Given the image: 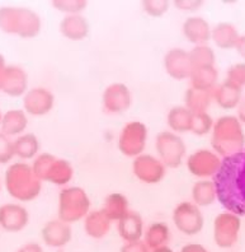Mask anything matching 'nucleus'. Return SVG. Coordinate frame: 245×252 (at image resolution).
I'll return each mask as SVG.
<instances>
[{
  "label": "nucleus",
  "instance_id": "obj_38",
  "mask_svg": "<svg viewBox=\"0 0 245 252\" xmlns=\"http://www.w3.org/2000/svg\"><path fill=\"white\" fill-rule=\"evenodd\" d=\"M141 6L147 16L162 17L168 12L169 1L166 0H145L142 1Z\"/></svg>",
  "mask_w": 245,
  "mask_h": 252
},
{
  "label": "nucleus",
  "instance_id": "obj_24",
  "mask_svg": "<svg viewBox=\"0 0 245 252\" xmlns=\"http://www.w3.org/2000/svg\"><path fill=\"white\" fill-rule=\"evenodd\" d=\"M240 33L238 28L230 22H218L212 27L211 40L218 47L222 50L235 49Z\"/></svg>",
  "mask_w": 245,
  "mask_h": 252
},
{
  "label": "nucleus",
  "instance_id": "obj_2",
  "mask_svg": "<svg viewBox=\"0 0 245 252\" xmlns=\"http://www.w3.org/2000/svg\"><path fill=\"white\" fill-rule=\"evenodd\" d=\"M42 184L31 164L27 162H14L6 167L4 173V186L6 192L17 201L29 203L37 199L42 191Z\"/></svg>",
  "mask_w": 245,
  "mask_h": 252
},
{
  "label": "nucleus",
  "instance_id": "obj_42",
  "mask_svg": "<svg viewBox=\"0 0 245 252\" xmlns=\"http://www.w3.org/2000/svg\"><path fill=\"white\" fill-rule=\"evenodd\" d=\"M17 252H45L43 247L41 246L40 243L37 242H27L25 245H22Z\"/></svg>",
  "mask_w": 245,
  "mask_h": 252
},
{
  "label": "nucleus",
  "instance_id": "obj_1",
  "mask_svg": "<svg viewBox=\"0 0 245 252\" xmlns=\"http://www.w3.org/2000/svg\"><path fill=\"white\" fill-rule=\"evenodd\" d=\"M218 200L226 212L245 216V148L222 158L218 175L212 179Z\"/></svg>",
  "mask_w": 245,
  "mask_h": 252
},
{
  "label": "nucleus",
  "instance_id": "obj_15",
  "mask_svg": "<svg viewBox=\"0 0 245 252\" xmlns=\"http://www.w3.org/2000/svg\"><path fill=\"white\" fill-rule=\"evenodd\" d=\"M29 223V212L18 203L0 205V228L8 233H18L26 229Z\"/></svg>",
  "mask_w": 245,
  "mask_h": 252
},
{
  "label": "nucleus",
  "instance_id": "obj_27",
  "mask_svg": "<svg viewBox=\"0 0 245 252\" xmlns=\"http://www.w3.org/2000/svg\"><path fill=\"white\" fill-rule=\"evenodd\" d=\"M14 144V154L16 157L23 160L34 159L40 154V139L33 132H25L18 138L13 139Z\"/></svg>",
  "mask_w": 245,
  "mask_h": 252
},
{
  "label": "nucleus",
  "instance_id": "obj_17",
  "mask_svg": "<svg viewBox=\"0 0 245 252\" xmlns=\"http://www.w3.org/2000/svg\"><path fill=\"white\" fill-rule=\"evenodd\" d=\"M28 86H29V78L25 68L14 64L6 66L1 82V92L4 94L13 98L23 97L29 90Z\"/></svg>",
  "mask_w": 245,
  "mask_h": 252
},
{
  "label": "nucleus",
  "instance_id": "obj_21",
  "mask_svg": "<svg viewBox=\"0 0 245 252\" xmlns=\"http://www.w3.org/2000/svg\"><path fill=\"white\" fill-rule=\"evenodd\" d=\"M58 31L65 38L70 41H82L86 38L90 31V26L83 14H71V16H64L60 21Z\"/></svg>",
  "mask_w": 245,
  "mask_h": 252
},
{
  "label": "nucleus",
  "instance_id": "obj_40",
  "mask_svg": "<svg viewBox=\"0 0 245 252\" xmlns=\"http://www.w3.org/2000/svg\"><path fill=\"white\" fill-rule=\"evenodd\" d=\"M120 252H151V250L146 246L142 240L135 242H125L120 249Z\"/></svg>",
  "mask_w": 245,
  "mask_h": 252
},
{
  "label": "nucleus",
  "instance_id": "obj_19",
  "mask_svg": "<svg viewBox=\"0 0 245 252\" xmlns=\"http://www.w3.org/2000/svg\"><path fill=\"white\" fill-rule=\"evenodd\" d=\"M116 224L117 233L125 242H135V241L142 240L145 228L144 219L140 216V213L130 210Z\"/></svg>",
  "mask_w": 245,
  "mask_h": 252
},
{
  "label": "nucleus",
  "instance_id": "obj_32",
  "mask_svg": "<svg viewBox=\"0 0 245 252\" xmlns=\"http://www.w3.org/2000/svg\"><path fill=\"white\" fill-rule=\"evenodd\" d=\"M214 102L212 99V92H205L194 88H188L184 94V106L192 112V114H199V112H207Z\"/></svg>",
  "mask_w": 245,
  "mask_h": 252
},
{
  "label": "nucleus",
  "instance_id": "obj_8",
  "mask_svg": "<svg viewBox=\"0 0 245 252\" xmlns=\"http://www.w3.org/2000/svg\"><path fill=\"white\" fill-rule=\"evenodd\" d=\"M222 158L212 149L201 148L188 154L186 167L188 172L198 180H212L220 171Z\"/></svg>",
  "mask_w": 245,
  "mask_h": 252
},
{
  "label": "nucleus",
  "instance_id": "obj_25",
  "mask_svg": "<svg viewBox=\"0 0 245 252\" xmlns=\"http://www.w3.org/2000/svg\"><path fill=\"white\" fill-rule=\"evenodd\" d=\"M193 114L184 105L174 106L166 114V124L170 131L175 134L191 132L192 129Z\"/></svg>",
  "mask_w": 245,
  "mask_h": 252
},
{
  "label": "nucleus",
  "instance_id": "obj_23",
  "mask_svg": "<svg viewBox=\"0 0 245 252\" xmlns=\"http://www.w3.org/2000/svg\"><path fill=\"white\" fill-rule=\"evenodd\" d=\"M212 99L222 110H235L243 99V90L235 84L224 80L212 91Z\"/></svg>",
  "mask_w": 245,
  "mask_h": 252
},
{
  "label": "nucleus",
  "instance_id": "obj_10",
  "mask_svg": "<svg viewBox=\"0 0 245 252\" xmlns=\"http://www.w3.org/2000/svg\"><path fill=\"white\" fill-rule=\"evenodd\" d=\"M174 227L186 236H196L203 229L205 217L201 208L192 201H182L177 204L172 214Z\"/></svg>",
  "mask_w": 245,
  "mask_h": 252
},
{
  "label": "nucleus",
  "instance_id": "obj_47",
  "mask_svg": "<svg viewBox=\"0 0 245 252\" xmlns=\"http://www.w3.org/2000/svg\"><path fill=\"white\" fill-rule=\"evenodd\" d=\"M151 252H174V251H173L169 246H163V247H159V249L151 250Z\"/></svg>",
  "mask_w": 245,
  "mask_h": 252
},
{
  "label": "nucleus",
  "instance_id": "obj_36",
  "mask_svg": "<svg viewBox=\"0 0 245 252\" xmlns=\"http://www.w3.org/2000/svg\"><path fill=\"white\" fill-rule=\"evenodd\" d=\"M53 6L58 12L64 13L65 16H71V14H83L88 3L85 0H54Z\"/></svg>",
  "mask_w": 245,
  "mask_h": 252
},
{
  "label": "nucleus",
  "instance_id": "obj_12",
  "mask_svg": "<svg viewBox=\"0 0 245 252\" xmlns=\"http://www.w3.org/2000/svg\"><path fill=\"white\" fill-rule=\"evenodd\" d=\"M22 105L28 116H46L55 107V94L46 87H33L22 97Z\"/></svg>",
  "mask_w": 245,
  "mask_h": 252
},
{
  "label": "nucleus",
  "instance_id": "obj_34",
  "mask_svg": "<svg viewBox=\"0 0 245 252\" xmlns=\"http://www.w3.org/2000/svg\"><path fill=\"white\" fill-rule=\"evenodd\" d=\"M56 156L51 153H47V152H43L40 153L32 160V169H33L34 175L38 177L42 182H46L47 175H49V171L53 166V163L55 162Z\"/></svg>",
  "mask_w": 245,
  "mask_h": 252
},
{
  "label": "nucleus",
  "instance_id": "obj_14",
  "mask_svg": "<svg viewBox=\"0 0 245 252\" xmlns=\"http://www.w3.org/2000/svg\"><path fill=\"white\" fill-rule=\"evenodd\" d=\"M163 65L169 77L175 80L190 79L193 71L190 54L182 47H173L168 50L163 59Z\"/></svg>",
  "mask_w": 245,
  "mask_h": 252
},
{
  "label": "nucleus",
  "instance_id": "obj_9",
  "mask_svg": "<svg viewBox=\"0 0 245 252\" xmlns=\"http://www.w3.org/2000/svg\"><path fill=\"white\" fill-rule=\"evenodd\" d=\"M242 231V217L225 210L214 219V242L222 250L234 247Z\"/></svg>",
  "mask_w": 245,
  "mask_h": 252
},
{
  "label": "nucleus",
  "instance_id": "obj_28",
  "mask_svg": "<svg viewBox=\"0 0 245 252\" xmlns=\"http://www.w3.org/2000/svg\"><path fill=\"white\" fill-rule=\"evenodd\" d=\"M142 241L150 250L168 246L170 241V228L164 221H154L145 228Z\"/></svg>",
  "mask_w": 245,
  "mask_h": 252
},
{
  "label": "nucleus",
  "instance_id": "obj_37",
  "mask_svg": "<svg viewBox=\"0 0 245 252\" xmlns=\"http://www.w3.org/2000/svg\"><path fill=\"white\" fill-rule=\"evenodd\" d=\"M225 80L235 84L243 90L245 87V62L230 65L226 71V79Z\"/></svg>",
  "mask_w": 245,
  "mask_h": 252
},
{
  "label": "nucleus",
  "instance_id": "obj_16",
  "mask_svg": "<svg viewBox=\"0 0 245 252\" xmlns=\"http://www.w3.org/2000/svg\"><path fill=\"white\" fill-rule=\"evenodd\" d=\"M41 237L50 249H64L73 240V227L61 219H51L41 229Z\"/></svg>",
  "mask_w": 245,
  "mask_h": 252
},
{
  "label": "nucleus",
  "instance_id": "obj_3",
  "mask_svg": "<svg viewBox=\"0 0 245 252\" xmlns=\"http://www.w3.org/2000/svg\"><path fill=\"white\" fill-rule=\"evenodd\" d=\"M42 30V18L28 6H0V31L22 38H34Z\"/></svg>",
  "mask_w": 245,
  "mask_h": 252
},
{
  "label": "nucleus",
  "instance_id": "obj_45",
  "mask_svg": "<svg viewBox=\"0 0 245 252\" xmlns=\"http://www.w3.org/2000/svg\"><path fill=\"white\" fill-rule=\"evenodd\" d=\"M235 50L236 53L239 54L245 60V34H240L239 40H238V42L235 45Z\"/></svg>",
  "mask_w": 245,
  "mask_h": 252
},
{
  "label": "nucleus",
  "instance_id": "obj_29",
  "mask_svg": "<svg viewBox=\"0 0 245 252\" xmlns=\"http://www.w3.org/2000/svg\"><path fill=\"white\" fill-rule=\"evenodd\" d=\"M192 203L198 208H209L218 200V192L212 180H198L191 190Z\"/></svg>",
  "mask_w": 245,
  "mask_h": 252
},
{
  "label": "nucleus",
  "instance_id": "obj_43",
  "mask_svg": "<svg viewBox=\"0 0 245 252\" xmlns=\"http://www.w3.org/2000/svg\"><path fill=\"white\" fill-rule=\"evenodd\" d=\"M179 252H210L209 250L206 249L203 245L201 243H187V245H184Z\"/></svg>",
  "mask_w": 245,
  "mask_h": 252
},
{
  "label": "nucleus",
  "instance_id": "obj_7",
  "mask_svg": "<svg viewBox=\"0 0 245 252\" xmlns=\"http://www.w3.org/2000/svg\"><path fill=\"white\" fill-rule=\"evenodd\" d=\"M147 138H149V130L142 121H129L120 130L117 138V147L121 154L134 159L140 154L145 153Z\"/></svg>",
  "mask_w": 245,
  "mask_h": 252
},
{
  "label": "nucleus",
  "instance_id": "obj_35",
  "mask_svg": "<svg viewBox=\"0 0 245 252\" xmlns=\"http://www.w3.org/2000/svg\"><path fill=\"white\" fill-rule=\"evenodd\" d=\"M214 124V119H212V116L209 112L193 114L192 129H191V132L197 136H205L207 135V134H211Z\"/></svg>",
  "mask_w": 245,
  "mask_h": 252
},
{
  "label": "nucleus",
  "instance_id": "obj_13",
  "mask_svg": "<svg viewBox=\"0 0 245 252\" xmlns=\"http://www.w3.org/2000/svg\"><path fill=\"white\" fill-rule=\"evenodd\" d=\"M132 105V92L121 82L108 84L102 93V107L109 115L126 112Z\"/></svg>",
  "mask_w": 245,
  "mask_h": 252
},
{
  "label": "nucleus",
  "instance_id": "obj_6",
  "mask_svg": "<svg viewBox=\"0 0 245 252\" xmlns=\"http://www.w3.org/2000/svg\"><path fill=\"white\" fill-rule=\"evenodd\" d=\"M157 157L165 164L166 168H178L187 158V145L179 134L165 130L160 131L155 138Z\"/></svg>",
  "mask_w": 245,
  "mask_h": 252
},
{
  "label": "nucleus",
  "instance_id": "obj_41",
  "mask_svg": "<svg viewBox=\"0 0 245 252\" xmlns=\"http://www.w3.org/2000/svg\"><path fill=\"white\" fill-rule=\"evenodd\" d=\"M174 5L182 12H194L201 8L202 1L201 0H177L174 1Z\"/></svg>",
  "mask_w": 245,
  "mask_h": 252
},
{
  "label": "nucleus",
  "instance_id": "obj_4",
  "mask_svg": "<svg viewBox=\"0 0 245 252\" xmlns=\"http://www.w3.org/2000/svg\"><path fill=\"white\" fill-rule=\"evenodd\" d=\"M211 147L221 158L233 156L244 149V126L235 115H224L215 120L211 131Z\"/></svg>",
  "mask_w": 245,
  "mask_h": 252
},
{
  "label": "nucleus",
  "instance_id": "obj_5",
  "mask_svg": "<svg viewBox=\"0 0 245 252\" xmlns=\"http://www.w3.org/2000/svg\"><path fill=\"white\" fill-rule=\"evenodd\" d=\"M92 201L88 192L80 186L62 188L57 197V218L69 224L83 220L90 212Z\"/></svg>",
  "mask_w": 245,
  "mask_h": 252
},
{
  "label": "nucleus",
  "instance_id": "obj_46",
  "mask_svg": "<svg viewBox=\"0 0 245 252\" xmlns=\"http://www.w3.org/2000/svg\"><path fill=\"white\" fill-rule=\"evenodd\" d=\"M6 66H8V65H6L5 58L0 54V92H1V82H3V77L4 73H5Z\"/></svg>",
  "mask_w": 245,
  "mask_h": 252
},
{
  "label": "nucleus",
  "instance_id": "obj_11",
  "mask_svg": "<svg viewBox=\"0 0 245 252\" xmlns=\"http://www.w3.org/2000/svg\"><path fill=\"white\" fill-rule=\"evenodd\" d=\"M132 173L145 185H157L165 179V164L154 154L142 153L132 159Z\"/></svg>",
  "mask_w": 245,
  "mask_h": 252
},
{
  "label": "nucleus",
  "instance_id": "obj_33",
  "mask_svg": "<svg viewBox=\"0 0 245 252\" xmlns=\"http://www.w3.org/2000/svg\"><path fill=\"white\" fill-rule=\"evenodd\" d=\"M193 69L206 68V66H215L216 55L209 43L206 45H196L188 51Z\"/></svg>",
  "mask_w": 245,
  "mask_h": 252
},
{
  "label": "nucleus",
  "instance_id": "obj_44",
  "mask_svg": "<svg viewBox=\"0 0 245 252\" xmlns=\"http://www.w3.org/2000/svg\"><path fill=\"white\" fill-rule=\"evenodd\" d=\"M236 117H238V120L242 123V125L244 126L245 125V97H243L239 106L236 107Z\"/></svg>",
  "mask_w": 245,
  "mask_h": 252
},
{
  "label": "nucleus",
  "instance_id": "obj_39",
  "mask_svg": "<svg viewBox=\"0 0 245 252\" xmlns=\"http://www.w3.org/2000/svg\"><path fill=\"white\" fill-rule=\"evenodd\" d=\"M14 157L16 154H14L13 139L0 132V164H9Z\"/></svg>",
  "mask_w": 245,
  "mask_h": 252
},
{
  "label": "nucleus",
  "instance_id": "obj_49",
  "mask_svg": "<svg viewBox=\"0 0 245 252\" xmlns=\"http://www.w3.org/2000/svg\"><path fill=\"white\" fill-rule=\"evenodd\" d=\"M0 194H1V180H0Z\"/></svg>",
  "mask_w": 245,
  "mask_h": 252
},
{
  "label": "nucleus",
  "instance_id": "obj_20",
  "mask_svg": "<svg viewBox=\"0 0 245 252\" xmlns=\"http://www.w3.org/2000/svg\"><path fill=\"white\" fill-rule=\"evenodd\" d=\"M113 221L102 209L90 210L83 219L84 232L93 240H103L110 232Z\"/></svg>",
  "mask_w": 245,
  "mask_h": 252
},
{
  "label": "nucleus",
  "instance_id": "obj_18",
  "mask_svg": "<svg viewBox=\"0 0 245 252\" xmlns=\"http://www.w3.org/2000/svg\"><path fill=\"white\" fill-rule=\"evenodd\" d=\"M212 27L209 21L201 16H191L182 25V33L188 42L196 45H206L211 40Z\"/></svg>",
  "mask_w": 245,
  "mask_h": 252
},
{
  "label": "nucleus",
  "instance_id": "obj_48",
  "mask_svg": "<svg viewBox=\"0 0 245 252\" xmlns=\"http://www.w3.org/2000/svg\"><path fill=\"white\" fill-rule=\"evenodd\" d=\"M3 114L4 112H1V110H0V124H1V119H3Z\"/></svg>",
  "mask_w": 245,
  "mask_h": 252
},
{
  "label": "nucleus",
  "instance_id": "obj_26",
  "mask_svg": "<svg viewBox=\"0 0 245 252\" xmlns=\"http://www.w3.org/2000/svg\"><path fill=\"white\" fill-rule=\"evenodd\" d=\"M190 87L198 91L212 92L218 84V71L216 66L193 69L190 77Z\"/></svg>",
  "mask_w": 245,
  "mask_h": 252
},
{
  "label": "nucleus",
  "instance_id": "obj_30",
  "mask_svg": "<svg viewBox=\"0 0 245 252\" xmlns=\"http://www.w3.org/2000/svg\"><path fill=\"white\" fill-rule=\"evenodd\" d=\"M74 179V167L70 160L56 157L50 168L46 182L56 185L58 188H66Z\"/></svg>",
  "mask_w": 245,
  "mask_h": 252
},
{
  "label": "nucleus",
  "instance_id": "obj_31",
  "mask_svg": "<svg viewBox=\"0 0 245 252\" xmlns=\"http://www.w3.org/2000/svg\"><path fill=\"white\" fill-rule=\"evenodd\" d=\"M102 210L109 217L110 220L117 223L130 212L129 199L121 192H110L103 200Z\"/></svg>",
  "mask_w": 245,
  "mask_h": 252
},
{
  "label": "nucleus",
  "instance_id": "obj_22",
  "mask_svg": "<svg viewBox=\"0 0 245 252\" xmlns=\"http://www.w3.org/2000/svg\"><path fill=\"white\" fill-rule=\"evenodd\" d=\"M28 127V115L23 108H12L3 114L0 132H3L10 139H16L25 134Z\"/></svg>",
  "mask_w": 245,
  "mask_h": 252
}]
</instances>
